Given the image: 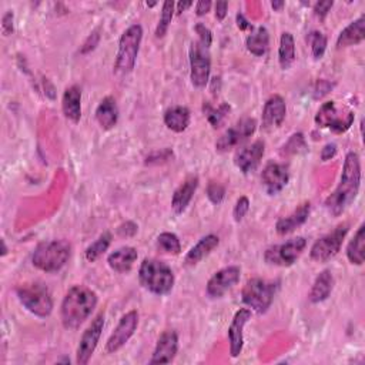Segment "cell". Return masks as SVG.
<instances>
[{"mask_svg": "<svg viewBox=\"0 0 365 365\" xmlns=\"http://www.w3.org/2000/svg\"><path fill=\"white\" fill-rule=\"evenodd\" d=\"M361 186V163L357 153L350 151L346 156L339 185L326 200L330 214L338 217L344 213L358 196Z\"/></svg>", "mask_w": 365, "mask_h": 365, "instance_id": "cell-1", "label": "cell"}, {"mask_svg": "<svg viewBox=\"0 0 365 365\" xmlns=\"http://www.w3.org/2000/svg\"><path fill=\"white\" fill-rule=\"evenodd\" d=\"M97 306V295L86 286H73L64 295L60 307L63 327L77 330Z\"/></svg>", "mask_w": 365, "mask_h": 365, "instance_id": "cell-2", "label": "cell"}, {"mask_svg": "<svg viewBox=\"0 0 365 365\" xmlns=\"http://www.w3.org/2000/svg\"><path fill=\"white\" fill-rule=\"evenodd\" d=\"M72 256V245L66 240H52L40 243L32 256L33 265L44 272H57Z\"/></svg>", "mask_w": 365, "mask_h": 365, "instance_id": "cell-3", "label": "cell"}, {"mask_svg": "<svg viewBox=\"0 0 365 365\" xmlns=\"http://www.w3.org/2000/svg\"><path fill=\"white\" fill-rule=\"evenodd\" d=\"M140 284L156 295H166L174 287V272L163 261L144 259L139 268Z\"/></svg>", "mask_w": 365, "mask_h": 365, "instance_id": "cell-4", "label": "cell"}, {"mask_svg": "<svg viewBox=\"0 0 365 365\" xmlns=\"http://www.w3.org/2000/svg\"><path fill=\"white\" fill-rule=\"evenodd\" d=\"M20 304L39 318H48L53 311V299L49 288L41 283H26L16 288Z\"/></svg>", "mask_w": 365, "mask_h": 365, "instance_id": "cell-5", "label": "cell"}, {"mask_svg": "<svg viewBox=\"0 0 365 365\" xmlns=\"http://www.w3.org/2000/svg\"><path fill=\"white\" fill-rule=\"evenodd\" d=\"M142 39L143 28L140 25H131L124 30L119 40L116 62H114V72L118 75H127L133 71L140 52Z\"/></svg>", "mask_w": 365, "mask_h": 365, "instance_id": "cell-6", "label": "cell"}, {"mask_svg": "<svg viewBox=\"0 0 365 365\" xmlns=\"http://www.w3.org/2000/svg\"><path fill=\"white\" fill-rule=\"evenodd\" d=\"M279 281H267L263 279H251L243 288V303L259 314L267 312L271 307L274 297L279 291Z\"/></svg>", "mask_w": 365, "mask_h": 365, "instance_id": "cell-7", "label": "cell"}, {"mask_svg": "<svg viewBox=\"0 0 365 365\" xmlns=\"http://www.w3.org/2000/svg\"><path fill=\"white\" fill-rule=\"evenodd\" d=\"M354 111L346 106H337L335 102H326L315 114L318 127L328 129L334 133H346L354 123Z\"/></svg>", "mask_w": 365, "mask_h": 365, "instance_id": "cell-8", "label": "cell"}, {"mask_svg": "<svg viewBox=\"0 0 365 365\" xmlns=\"http://www.w3.org/2000/svg\"><path fill=\"white\" fill-rule=\"evenodd\" d=\"M348 230H350V224L342 223L337 225L331 233L317 240L310 251L311 260L317 263H327L328 260L335 257L338 254V251L341 250L342 241H344L346 236L348 234Z\"/></svg>", "mask_w": 365, "mask_h": 365, "instance_id": "cell-9", "label": "cell"}, {"mask_svg": "<svg viewBox=\"0 0 365 365\" xmlns=\"http://www.w3.org/2000/svg\"><path fill=\"white\" fill-rule=\"evenodd\" d=\"M306 247L307 240L304 237H295L283 244L268 247L264 253V260L270 265L290 267L300 259Z\"/></svg>", "mask_w": 365, "mask_h": 365, "instance_id": "cell-10", "label": "cell"}, {"mask_svg": "<svg viewBox=\"0 0 365 365\" xmlns=\"http://www.w3.org/2000/svg\"><path fill=\"white\" fill-rule=\"evenodd\" d=\"M212 71V59L207 48L200 41L191 43L190 48V79L193 86L201 88L210 80Z\"/></svg>", "mask_w": 365, "mask_h": 365, "instance_id": "cell-11", "label": "cell"}, {"mask_svg": "<svg viewBox=\"0 0 365 365\" xmlns=\"http://www.w3.org/2000/svg\"><path fill=\"white\" fill-rule=\"evenodd\" d=\"M103 328H104V314L100 312L99 315H96L93 321H91V324L86 328V331L83 333L80 338L79 347L76 351V362L79 365L88 364L91 357H93L99 341H100Z\"/></svg>", "mask_w": 365, "mask_h": 365, "instance_id": "cell-12", "label": "cell"}, {"mask_svg": "<svg viewBox=\"0 0 365 365\" xmlns=\"http://www.w3.org/2000/svg\"><path fill=\"white\" fill-rule=\"evenodd\" d=\"M137 327H139V312L133 310L124 314L120 318L118 327L114 328V331L109 337L107 344H106V351L109 354H114L119 350H122L127 344L129 339L134 335Z\"/></svg>", "mask_w": 365, "mask_h": 365, "instance_id": "cell-13", "label": "cell"}, {"mask_svg": "<svg viewBox=\"0 0 365 365\" xmlns=\"http://www.w3.org/2000/svg\"><path fill=\"white\" fill-rule=\"evenodd\" d=\"M257 129V120L251 118L241 119L232 129H228L216 143V150L220 153H225L234 149L236 146L245 142L248 137L253 135Z\"/></svg>", "mask_w": 365, "mask_h": 365, "instance_id": "cell-14", "label": "cell"}, {"mask_svg": "<svg viewBox=\"0 0 365 365\" xmlns=\"http://www.w3.org/2000/svg\"><path fill=\"white\" fill-rule=\"evenodd\" d=\"M240 276L241 270L237 265L221 268L213 274V277L207 283V287H205V291H207L212 299H220L240 281Z\"/></svg>", "mask_w": 365, "mask_h": 365, "instance_id": "cell-15", "label": "cell"}, {"mask_svg": "<svg viewBox=\"0 0 365 365\" xmlns=\"http://www.w3.org/2000/svg\"><path fill=\"white\" fill-rule=\"evenodd\" d=\"M288 180L290 171L286 165L270 163L264 167L261 173V182L265 193L270 196L279 194L288 185Z\"/></svg>", "mask_w": 365, "mask_h": 365, "instance_id": "cell-16", "label": "cell"}, {"mask_svg": "<svg viewBox=\"0 0 365 365\" xmlns=\"http://www.w3.org/2000/svg\"><path fill=\"white\" fill-rule=\"evenodd\" d=\"M178 351V335L174 330H167L158 337L150 364H170Z\"/></svg>", "mask_w": 365, "mask_h": 365, "instance_id": "cell-17", "label": "cell"}, {"mask_svg": "<svg viewBox=\"0 0 365 365\" xmlns=\"http://www.w3.org/2000/svg\"><path fill=\"white\" fill-rule=\"evenodd\" d=\"M251 318V310L250 308H240L234 317L233 321L228 328V341H230V354L233 358H237L244 346V327Z\"/></svg>", "mask_w": 365, "mask_h": 365, "instance_id": "cell-18", "label": "cell"}, {"mask_svg": "<svg viewBox=\"0 0 365 365\" xmlns=\"http://www.w3.org/2000/svg\"><path fill=\"white\" fill-rule=\"evenodd\" d=\"M287 116V106L281 96L274 95L271 96L263 109V129L271 131L279 129Z\"/></svg>", "mask_w": 365, "mask_h": 365, "instance_id": "cell-19", "label": "cell"}, {"mask_svg": "<svg viewBox=\"0 0 365 365\" xmlns=\"http://www.w3.org/2000/svg\"><path fill=\"white\" fill-rule=\"evenodd\" d=\"M265 151V144L263 140H257L253 144H250L244 149H241L236 157H234V165L244 173L248 174L251 171H254Z\"/></svg>", "mask_w": 365, "mask_h": 365, "instance_id": "cell-20", "label": "cell"}, {"mask_svg": "<svg viewBox=\"0 0 365 365\" xmlns=\"http://www.w3.org/2000/svg\"><path fill=\"white\" fill-rule=\"evenodd\" d=\"M62 110L64 118L77 123L82 118V88L76 84L67 87L62 99Z\"/></svg>", "mask_w": 365, "mask_h": 365, "instance_id": "cell-21", "label": "cell"}, {"mask_svg": "<svg viewBox=\"0 0 365 365\" xmlns=\"http://www.w3.org/2000/svg\"><path fill=\"white\" fill-rule=\"evenodd\" d=\"M310 212H311V204H310V201H306V203L300 204L299 207H297L290 216L283 217V218H280L277 221V224H276V232L280 236H286V234L292 233L295 230V228L301 227L308 220Z\"/></svg>", "mask_w": 365, "mask_h": 365, "instance_id": "cell-22", "label": "cell"}, {"mask_svg": "<svg viewBox=\"0 0 365 365\" xmlns=\"http://www.w3.org/2000/svg\"><path fill=\"white\" fill-rule=\"evenodd\" d=\"M198 187V177L190 176L185 180V182L174 191L171 198V207L176 214L185 213L189 207L190 201L193 200V196Z\"/></svg>", "mask_w": 365, "mask_h": 365, "instance_id": "cell-23", "label": "cell"}, {"mask_svg": "<svg viewBox=\"0 0 365 365\" xmlns=\"http://www.w3.org/2000/svg\"><path fill=\"white\" fill-rule=\"evenodd\" d=\"M137 257L139 253L134 247H120L107 257V263L113 271L124 274L133 268Z\"/></svg>", "mask_w": 365, "mask_h": 365, "instance_id": "cell-24", "label": "cell"}, {"mask_svg": "<svg viewBox=\"0 0 365 365\" xmlns=\"http://www.w3.org/2000/svg\"><path fill=\"white\" fill-rule=\"evenodd\" d=\"M334 288V276L330 270H324L317 276L311 291L308 294V300L312 304L326 301Z\"/></svg>", "mask_w": 365, "mask_h": 365, "instance_id": "cell-25", "label": "cell"}, {"mask_svg": "<svg viewBox=\"0 0 365 365\" xmlns=\"http://www.w3.org/2000/svg\"><path fill=\"white\" fill-rule=\"evenodd\" d=\"M364 39H365V19L364 16H359L339 33L337 39V48L342 49V48H350V46H357L362 43Z\"/></svg>", "mask_w": 365, "mask_h": 365, "instance_id": "cell-26", "label": "cell"}, {"mask_svg": "<svg viewBox=\"0 0 365 365\" xmlns=\"http://www.w3.org/2000/svg\"><path fill=\"white\" fill-rule=\"evenodd\" d=\"M96 120L103 130H111L119 122V107L111 96L104 97L96 109Z\"/></svg>", "mask_w": 365, "mask_h": 365, "instance_id": "cell-27", "label": "cell"}, {"mask_svg": "<svg viewBox=\"0 0 365 365\" xmlns=\"http://www.w3.org/2000/svg\"><path fill=\"white\" fill-rule=\"evenodd\" d=\"M218 244H220V238L214 234H209V236L203 237L187 253L185 259L186 265L198 264L204 257H207Z\"/></svg>", "mask_w": 365, "mask_h": 365, "instance_id": "cell-28", "label": "cell"}, {"mask_svg": "<svg viewBox=\"0 0 365 365\" xmlns=\"http://www.w3.org/2000/svg\"><path fill=\"white\" fill-rule=\"evenodd\" d=\"M165 124L174 133H182L190 126V110L185 106H174L166 110Z\"/></svg>", "mask_w": 365, "mask_h": 365, "instance_id": "cell-29", "label": "cell"}, {"mask_svg": "<svg viewBox=\"0 0 365 365\" xmlns=\"http://www.w3.org/2000/svg\"><path fill=\"white\" fill-rule=\"evenodd\" d=\"M268 44H270V36L268 30L263 26L257 28L256 30H251V35L245 40L247 50L254 55V56H264L268 50Z\"/></svg>", "mask_w": 365, "mask_h": 365, "instance_id": "cell-30", "label": "cell"}, {"mask_svg": "<svg viewBox=\"0 0 365 365\" xmlns=\"http://www.w3.org/2000/svg\"><path fill=\"white\" fill-rule=\"evenodd\" d=\"M347 257L351 264L362 265L365 260V225H359L358 232L347 247Z\"/></svg>", "mask_w": 365, "mask_h": 365, "instance_id": "cell-31", "label": "cell"}, {"mask_svg": "<svg viewBox=\"0 0 365 365\" xmlns=\"http://www.w3.org/2000/svg\"><path fill=\"white\" fill-rule=\"evenodd\" d=\"M279 62L283 71H288L295 62V41L290 32H284L280 39Z\"/></svg>", "mask_w": 365, "mask_h": 365, "instance_id": "cell-32", "label": "cell"}, {"mask_svg": "<svg viewBox=\"0 0 365 365\" xmlns=\"http://www.w3.org/2000/svg\"><path fill=\"white\" fill-rule=\"evenodd\" d=\"M230 111H232V106L228 103H221L218 107H213L210 103H204L205 116H207L209 123L214 129H220L224 124Z\"/></svg>", "mask_w": 365, "mask_h": 365, "instance_id": "cell-33", "label": "cell"}, {"mask_svg": "<svg viewBox=\"0 0 365 365\" xmlns=\"http://www.w3.org/2000/svg\"><path fill=\"white\" fill-rule=\"evenodd\" d=\"M111 244V234L110 233H103L95 243H91L86 251H84V257L87 261L93 263L96 261L100 256H103L107 248L110 247Z\"/></svg>", "mask_w": 365, "mask_h": 365, "instance_id": "cell-34", "label": "cell"}, {"mask_svg": "<svg viewBox=\"0 0 365 365\" xmlns=\"http://www.w3.org/2000/svg\"><path fill=\"white\" fill-rule=\"evenodd\" d=\"M307 149V142H306V137L303 133H295L292 134L288 142L283 146L281 149V154L283 156H295V154H301L306 153Z\"/></svg>", "mask_w": 365, "mask_h": 365, "instance_id": "cell-35", "label": "cell"}, {"mask_svg": "<svg viewBox=\"0 0 365 365\" xmlns=\"http://www.w3.org/2000/svg\"><path fill=\"white\" fill-rule=\"evenodd\" d=\"M157 247L165 251V253L178 256L181 253V244L176 234L173 233H162L157 237Z\"/></svg>", "mask_w": 365, "mask_h": 365, "instance_id": "cell-36", "label": "cell"}, {"mask_svg": "<svg viewBox=\"0 0 365 365\" xmlns=\"http://www.w3.org/2000/svg\"><path fill=\"white\" fill-rule=\"evenodd\" d=\"M173 15H174V2L169 0V2H165L163 3L162 15H160L158 25L156 28V37H158V39L160 37H165V35L169 30V26H170V23H171Z\"/></svg>", "mask_w": 365, "mask_h": 365, "instance_id": "cell-37", "label": "cell"}, {"mask_svg": "<svg viewBox=\"0 0 365 365\" xmlns=\"http://www.w3.org/2000/svg\"><path fill=\"white\" fill-rule=\"evenodd\" d=\"M307 40L311 46V53H312V57L315 60H319L326 50H327V37L321 33V32H318V30H312L308 33L307 36Z\"/></svg>", "mask_w": 365, "mask_h": 365, "instance_id": "cell-38", "label": "cell"}, {"mask_svg": "<svg viewBox=\"0 0 365 365\" xmlns=\"http://www.w3.org/2000/svg\"><path fill=\"white\" fill-rule=\"evenodd\" d=\"M207 197H209V200L213 204H216V205L221 204L223 200H224V197H225V189H224V186H221L220 182L210 181L209 186H207Z\"/></svg>", "mask_w": 365, "mask_h": 365, "instance_id": "cell-39", "label": "cell"}, {"mask_svg": "<svg viewBox=\"0 0 365 365\" xmlns=\"http://www.w3.org/2000/svg\"><path fill=\"white\" fill-rule=\"evenodd\" d=\"M333 88H334V83L321 79L315 83L314 90H312V96L315 100H319V99H323L324 96H327Z\"/></svg>", "mask_w": 365, "mask_h": 365, "instance_id": "cell-40", "label": "cell"}, {"mask_svg": "<svg viewBox=\"0 0 365 365\" xmlns=\"http://www.w3.org/2000/svg\"><path fill=\"white\" fill-rule=\"evenodd\" d=\"M248 210H250V200L245 196H243V197H240L237 200V203L234 205V210H233L234 220L237 223H240L245 217V214L248 213Z\"/></svg>", "mask_w": 365, "mask_h": 365, "instance_id": "cell-41", "label": "cell"}, {"mask_svg": "<svg viewBox=\"0 0 365 365\" xmlns=\"http://www.w3.org/2000/svg\"><path fill=\"white\" fill-rule=\"evenodd\" d=\"M196 33L198 35V41L204 46V48H207L210 49V46L213 43V35L210 32L209 28H205L203 23H197L196 28H194Z\"/></svg>", "mask_w": 365, "mask_h": 365, "instance_id": "cell-42", "label": "cell"}, {"mask_svg": "<svg viewBox=\"0 0 365 365\" xmlns=\"http://www.w3.org/2000/svg\"><path fill=\"white\" fill-rule=\"evenodd\" d=\"M334 6V2L333 0H327V2H318L314 5V15L324 20L327 17V15L330 13L331 8Z\"/></svg>", "mask_w": 365, "mask_h": 365, "instance_id": "cell-43", "label": "cell"}, {"mask_svg": "<svg viewBox=\"0 0 365 365\" xmlns=\"http://www.w3.org/2000/svg\"><path fill=\"white\" fill-rule=\"evenodd\" d=\"M99 41H100L99 30H95L93 33H91V35L87 37V40L84 41V44H83V48H82L80 53H82V55H86V53H88V52H91V50H95V49H96V46L99 44Z\"/></svg>", "mask_w": 365, "mask_h": 365, "instance_id": "cell-44", "label": "cell"}, {"mask_svg": "<svg viewBox=\"0 0 365 365\" xmlns=\"http://www.w3.org/2000/svg\"><path fill=\"white\" fill-rule=\"evenodd\" d=\"M137 230H139V227H137L135 223H133V221H126V223H123L122 225H119V228H118V234L122 236V237H133V236L137 233Z\"/></svg>", "mask_w": 365, "mask_h": 365, "instance_id": "cell-45", "label": "cell"}, {"mask_svg": "<svg viewBox=\"0 0 365 365\" xmlns=\"http://www.w3.org/2000/svg\"><path fill=\"white\" fill-rule=\"evenodd\" d=\"M13 20H15V15L12 10H9L2 19V28H3V33L6 36L13 33Z\"/></svg>", "mask_w": 365, "mask_h": 365, "instance_id": "cell-46", "label": "cell"}, {"mask_svg": "<svg viewBox=\"0 0 365 365\" xmlns=\"http://www.w3.org/2000/svg\"><path fill=\"white\" fill-rule=\"evenodd\" d=\"M335 154H337V146L334 143H328V144H326L323 147L321 154H319V156H321L323 162H328V160H331Z\"/></svg>", "mask_w": 365, "mask_h": 365, "instance_id": "cell-47", "label": "cell"}, {"mask_svg": "<svg viewBox=\"0 0 365 365\" xmlns=\"http://www.w3.org/2000/svg\"><path fill=\"white\" fill-rule=\"evenodd\" d=\"M210 9H212L210 0H200V2L196 5V15L204 16L210 12Z\"/></svg>", "mask_w": 365, "mask_h": 365, "instance_id": "cell-48", "label": "cell"}, {"mask_svg": "<svg viewBox=\"0 0 365 365\" xmlns=\"http://www.w3.org/2000/svg\"><path fill=\"white\" fill-rule=\"evenodd\" d=\"M227 10H228V3L227 2H217L216 3V17L217 20H224V17L227 16Z\"/></svg>", "mask_w": 365, "mask_h": 365, "instance_id": "cell-49", "label": "cell"}, {"mask_svg": "<svg viewBox=\"0 0 365 365\" xmlns=\"http://www.w3.org/2000/svg\"><path fill=\"white\" fill-rule=\"evenodd\" d=\"M237 28L240 30H248V29L253 30V25H251V23L245 19V16L243 13L237 15Z\"/></svg>", "mask_w": 365, "mask_h": 365, "instance_id": "cell-50", "label": "cell"}, {"mask_svg": "<svg viewBox=\"0 0 365 365\" xmlns=\"http://www.w3.org/2000/svg\"><path fill=\"white\" fill-rule=\"evenodd\" d=\"M191 6H193V2H180V3H177V15H181L182 12H186Z\"/></svg>", "mask_w": 365, "mask_h": 365, "instance_id": "cell-51", "label": "cell"}, {"mask_svg": "<svg viewBox=\"0 0 365 365\" xmlns=\"http://www.w3.org/2000/svg\"><path fill=\"white\" fill-rule=\"evenodd\" d=\"M284 2H283V0H280V2H271V8L274 9V10H281L283 8H284Z\"/></svg>", "mask_w": 365, "mask_h": 365, "instance_id": "cell-52", "label": "cell"}, {"mask_svg": "<svg viewBox=\"0 0 365 365\" xmlns=\"http://www.w3.org/2000/svg\"><path fill=\"white\" fill-rule=\"evenodd\" d=\"M2 245H3V251H2V256H6V253H8V247H6V243H5V240H2Z\"/></svg>", "mask_w": 365, "mask_h": 365, "instance_id": "cell-53", "label": "cell"}]
</instances>
